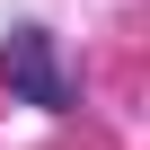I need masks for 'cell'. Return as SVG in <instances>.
<instances>
[{
    "label": "cell",
    "mask_w": 150,
    "mask_h": 150,
    "mask_svg": "<svg viewBox=\"0 0 150 150\" xmlns=\"http://www.w3.org/2000/svg\"><path fill=\"white\" fill-rule=\"evenodd\" d=\"M9 71H18V88H27L35 106H62V97H71V88H62V71H53V53H44V35H35V27H18V35H9Z\"/></svg>",
    "instance_id": "obj_1"
}]
</instances>
